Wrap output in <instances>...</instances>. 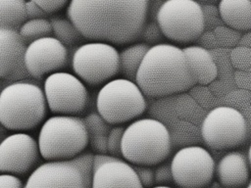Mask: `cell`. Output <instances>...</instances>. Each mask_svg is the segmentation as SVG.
<instances>
[{
    "label": "cell",
    "instance_id": "1",
    "mask_svg": "<svg viewBox=\"0 0 251 188\" xmlns=\"http://www.w3.org/2000/svg\"><path fill=\"white\" fill-rule=\"evenodd\" d=\"M148 0H70L67 16L82 37L124 45L142 35Z\"/></svg>",
    "mask_w": 251,
    "mask_h": 188
},
{
    "label": "cell",
    "instance_id": "2",
    "mask_svg": "<svg viewBox=\"0 0 251 188\" xmlns=\"http://www.w3.org/2000/svg\"><path fill=\"white\" fill-rule=\"evenodd\" d=\"M135 82L149 97H165L190 89L196 83L183 49L169 43L150 46Z\"/></svg>",
    "mask_w": 251,
    "mask_h": 188
},
{
    "label": "cell",
    "instance_id": "3",
    "mask_svg": "<svg viewBox=\"0 0 251 188\" xmlns=\"http://www.w3.org/2000/svg\"><path fill=\"white\" fill-rule=\"evenodd\" d=\"M171 151L170 132L165 124L157 119L137 118L125 128L122 158L131 164H160L169 158Z\"/></svg>",
    "mask_w": 251,
    "mask_h": 188
},
{
    "label": "cell",
    "instance_id": "4",
    "mask_svg": "<svg viewBox=\"0 0 251 188\" xmlns=\"http://www.w3.org/2000/svg\"><path fill=\"white\" fill-rule=\"evenodd\" d=\"M43 89L26 81L7 85L0 94V122L14 131H26L39 125L47 112Z\"/></svg>",
    "mask_w": 251,
    "mask_h": 188
},
{
    "label": "cell",
    "instance_id": "5",
    "mask_svg": "<svg viewBox=\"0 0 251 188\" xmlns=\"http://www.w3.org/2000/svg\"><path fill=\"white\" fill-rule=\"evenodd\" d=\"M37 142L42 159L65 161L85 152L89 144V134L83 118L55 115L42 123Z\"/></svg>",
    "mask_w": 251,
    "mask_h": 188
},
{
    "label": "cell",
    "instance_id": "6",
    "mask_svg": "<svg viewBox=\"0 0 251 188\" xmlns=\"http://www.w3.org/2000/svg\"><path fill=\"white\" fill-rule=\"evenodd\" d=\"M146 106L145 94L136 82L124 77L103 84L96 98L97 112L111 125L136 119L145 112Z\"/></svg>",
    "mask_w": 251,
    "mask_h": 188
},
{
    "label": "cell",
    "instance_id": "7",
    "mask_svg": "<svg viewBox=\"0 0 251 188\" xmlns=\"http://www.w3.org/2000/svg\"><path fill=\"white\" fill-rule=\"evenodd\" d=\"M94 154L83 152L65 161L40 164L25 180L24 188H91Z\"/></svg>",
    "mask_w": 251,
    "mask_h": 188
},
{
    "label": "cell",
    "instance_id": "8",
    "mask_svg": "<svg viewBox=\"0 0 251 188\" xmlns=\"http://www.w3.org/2000/svg\"><path fill=\"white\" fill-rule=\"evenodd\" d=\"M157 23L165 37L181 44L196 41L205 30L202 6L196 0H164Z\"/></svg>",
    "mask_w": 251,
    "mask_h": 188
},
{
    "label": "cell",
    "instance_id": "9",
    "mask_svg": "<svg viewBox=\"0 0 251 188\" xmlns=\"http://www.w3.org/2000/svg\"><path fill=\"white\" fill-rule=\"evenodd\" d=\"M120 52L108 42L89 41L78 46L72 57L75 74L92 86L105 84L119 73Z\"/></svg>",
    "mask_w": 251,
    "mask_h": 188
},
{
    "label": "cell",
    "instance_id": "10",
    "mask_svg": "<svg viewBox=\"0 0 251 188\" xmlns=\"http://www.w3.org/2000/svg\"><path fill=\"white\" fill-rule=\"evenodd\" d=\"M201 135L211 149H233L243 144L247 137L246 120L243 115L232 107H216L204 118Z\"/></svg>",
    "mask_w": 251,
    "mask_h": 188
},
{
    "label": "cell",
    "instance_id": "11",
    "mask_svg": "<svg viewBox=\"0 0 251 188\" xmlns=\"http://www.w3.org/2000/svg\"><path fill=\"white\" fill-rule=\"evenodd\" d=\"M43 91L48 109L55 115L75 116L83 112L88 103L85 83L71 72L56 71L47 75Z\"/></svg>",
    "mask_w": 251,
    "mask_h": 188
},
{
    "label": "cell",
    "instance_id": "12",
    "mask_svg": "<svg viewBox=\"0 0 251 188\" xmlns=\"http://www.w3.org/2000/svg\"><path fill=\"white\" fill-rule=\"evenodd\" d=\"M171 168L174 183L179 188H206L213 180L216 164L203 147L190 145L176 152Z\"/></svg>",
    "mask_w": 251,
    "mask_h": 188
},
{
    "label": "cell",
    "instance_id": "13",
    "mask_svg": "<svg viewBox=\"0 0 251 188\" xmlns=\"http://www.w3.org/2000/svg\"><path fill=\"white\" fill-rule=\"evenodd\" d=\"M40 157L38 142L31 135L13 133L0 144V171L17 176L29 175L39 165Z\"/></svg>",
    "mask_w": 251,
    "mask_h": 188
},
{
    "label": "cell",
    "instance_id": "14",
    "mask_svg": "<svg viewBox=\"0 0 251 188\" xmlns=\"http://www.w3.org/2000/svg\"><path fill=\"white\" fill-rule=\"evenodd\" d=\"M68 50L64 43L53 36L42 37L26 46L25 68L29 75L41 78L60 71L67 66Z\"/></svg>",
    "mask_w": 251,
    "mask_h": 188
},
{
    "label": "cell",
    "instance_id": "15",
    "mask_svg": "<svg viewBox=\"0 0 251 188\" xmlns=\"http://www.w3.org/2000/svg\"><path fill=\"white\" fill-rule=\"evenodd\" d=\"M91 188H144L131 164L110 154H94Z\"/></svg>",
    "mask_w": 251,
    "mask_h": 188
},
{
    "label": "cell",
    "instance_id": "16",
    "mask_svg": "<svg viewBox=\"0 0 251 188\" xmlns=\"http://www.w3.org/2000/svg\"><path fill=\"white\" fill-rule=\"evenodd\" d=\"M249 163L239 151H230L224 155L216 164V176L226 188H240L249 183Z\"/></svg>",
    "mask_w": 251,
    "mask_h": 188
},
{
    "label": "cell",
    "instance_id": "17",
    "mask_svg": "<svg viewBox=\"0 0 251 188\" xmlns=\"http://www.w3.org/2000/svg\"><path fill=\"white\" fill-rule=\"evenodd\" d=\"M26 46L18 29L0 27V76L5 78L25 65Z\"/></svg>",
    "mask_w": 251,
    "mask_h": 188
},
{
    "label": "cell",
    "instance_id": "18",
    "mask_svg": "<svg viewBox=\"0 0 251 188\" xmlns=\"http://www.w3.org/2000/svg\"><path fill=\"white\" fill-rule=\"evenodd\" d=\"M182 49L196 84L207 85L217 78L218 68L208 49L200 45H189Z\"/></svg>",
    "mask_w": 251,
    "mask_h": 188
},
{
    "label": "cell",
    "instance_id": "19",
    "mask_svg": "<svg viewBox=\"0 0 251 188\" xmlns=\"http://www.w3.org/2000/svg\"><path fill=\"white\" fill-rule=\"evenodd\" d=\"M218 8L224 24L239 31L251 29V0H220Z\"/></svg>",
    "mask_w": 251,
    "mask_h": 188
},
{
    "label": "cell",
    "instance_id": "20",
    "mask_svg": "<svg viewBox=\"0 0 251 188\" xmlns=\"http://www.w3.org/2000/svg\"><path fill=\"white\" fill-rule=\"evenodd\" d=\"M149 48L150 45L146 42L133 43L124 48L120 52L119 57V73H121L124 78L135 81L137 71Z\"/></svg>",
    "mask_w": 251,
    "mask_h": 188
},
{
    "label": "cell",
    "instance_id": "21",
    "mask_svg": "<svg viewBox=\"0 0 251 188\" xmlns=\"http://www.w3.org/2000/svg\"><path fill=\"white\" fill-rule=\"evenodd\" d=\"M27 21L25 0H0V25L20 29Z\"/></svg>",
    "mask_w": 251,
    "mask_h": 188
},
{
    "label": "cell",
    "instance_id": "22",
    "mask_svg": "<svg viewBox=\"0 0 251 188\" xmlns=\"http://www.w3.org/2000/svg\"><path fill=\"white\" fill-rule=\"evenodd\" d=\"M49 20L52 25V32L55 37L66 46L75 44L80 39V37H82L76 26L70 19L53 17Z\"/></svg>",
    "mask_w": 251,
    "mask_h": 188
},
{
    "label": "cell",
    "instance_id": "23",
    "mask_svg": "<svg viewBox=\"0 0 251 188\" xmlns=\"http://www.w3.org/2000/svg\"><path fill=\"white\" fill-rule=\"evenodd\" d=\"M20 34L24 39H31V41L50 36L52 33V25L50 20L46 18L31 19L25 22L19 29Z\"/></svg>",
    "mask_w": 251,
    "mask_h": 188
},
{
    "label": "cell",
    "instance_id": "24",
    "mask_svg": "<svg viewBox=\"0 0 251 188\" xmlns=\"http://www.w3.org/2000/svg\"><path fill=\"white\" fill-rule=\"evenodd\" d=\"M213 32L217 38L218 44L223 47H235L239 45L241 39V33L226 24H221L213 29Z\"/></svg>",
    "mask_w": 251,
    "mask_h": 188
},
{
    "label": "cell",
    "instance_id": "25",
    "mask_svg": "<svg viewBox=\"0 0 251 188\" xmlns=\"http://www.w3.org/2000/svg\"><path fill=\"white\" fill-rule=\"evenodd\" d=\"M84 123L89 136L104 134L108 135L111 130V124L98 113H90L84 118Z\"/></svg>",
    "mask_w": 251,
    "mask_h": 188
},
{
    "label": "cell",
    "instance_id": "26",
    "mask_svg": "<svg viewBox=\"0 0 251 188\" xmlns=\"http://www.w3.org/2000/svg\"><path fill=\"white\" fill-rule=\"evenodd\" d=\"M229 58L232 66L238 70H246L251 68V48L237 45L231 48Z\"/></svg>",
    "mask_w": 251,
    "mask_h": 188
},
{
    "label": "cell",
    "instance_id": "27",
    "mask_svg": "<svg viewBox=\"0 0 251 188\" xmlns=\"http://www.w3.org/2000/svg\"><path fill=\"white\" fill-rule=\"evenodd\" d=\"M124 126H113L108 133V153L114 157L122 158V140L125 132Z\"/></svg>",
    "mask_w": 251,
    "mask_h": 188
},
{
    "label": "cell",
    "instance_id": "28",
    "mask_svg": "<svg viewBox=\"0 0 251 188\" xmlns=\"http://www.w3.org/2000/svg\"><path fill=\"white\" fill-rule=\"evenodd\" d=\"M156 185H170L174 182L171 164L162 163L154 170Z\"/></svg>",
    "mask_w": 251,
    "mask_h": 188
},
{
    "label": "cell",
    "instance_id": "29",
    "mask_svg": "<svg viewBox=\"0 0 251 188\" xmlns=\"http://www.w3.org/2000/svg\"><path fill=\"white\" fill-rule=\"evenodd\" d=\"M201 6L204 14V19H205V28L207 27V25L209 26L212 25L215 28L224 24L220 17L218 6L211 5V4L201 5Z\"/></svg>",
    "mask_w": 251,
    "mask_h": 188
},
{
    "label": "cell",
    "instance_id": "30",
    "mask_svg": "<svg viewBox=\"0 0 251 188\" xmlns=\"http://www.w3.org/2000/svg\"><path fill=\"white\" fill-rule=\"evenodd\" d=\"M142 36L147 44H159L160 40L164 36L158 23H149L148 24L145 25L143 31H142Z\"/></svg>",
    "mask_w": 251,
    "mask_h": 188
},
{
    "label": "cell",
    "instance_id": "31",
    "mask_svg": "<svg viewBox=\"0 0 251 188\" xmlns=\"http://www.w3.org/2000/svg\"><path fill=\"white\" fill-rule=\"evenodd\" d=\"M139 180L141 181L144 188H151L155 184V175L154 170L149 165L142 164H132Z\"/></svg>",
    "mask_w": 251,
    "mask_h": 188
},
{
    "label": "cell",
    "instance_id": "32",
    "mask_svg": "<svg viewBox=\"0 0 251 188\" xmlns=\"http://www.w3.org/2000/svg\"><path fill=\"white\" fill-rule=\"evenodd\" d=\"M89 145L95 154H109L108 153V135L99 134L89 136Z\"/></svg>",
    "mask_w": 251,
    "mask_h": 188
},
{
    "label": "cell",
    "instance_id": "33",
    "mask_svg": "<svg viewBox=\"0 0 251 188\" xmlns=\"http://www.w3.org/2000/svg\"><path fill=\"white\" fill-rule=\"evenodd\" d=\"M38 4L47 14H52L60 11L66 6L69 0H32Z\"/></svg>",
    "mask_w": 251,
    "mask_h": 188
},
{
    "label": "cell",
    "instance_id": "34",
    "mask_svg": "<svg viewBox=\"0 0 251 188\" xmlns=\"http://www.w3.org/2000/svg\"><path fill=\"white\" fill-rule=\"evenodd\" d=\"M25 184L17 175L1 173L0 175V188H24Z\"/></svg>",
    "mask_w": 251,
    "mask_h": 188
},
{
    "label": "cell",
    "instance_id": "35",
    "mask_svg": "<svg viewBox=\"0 0 251 188\" xmlns=\"http://www.w3.org/2000/svg\"><path fill=\"white\" fill-rule=\"evenodd\" d=\"M48 14L34 1L28 0L26 1V16L27 20L31 19H42L46 18Z\"/></svg>",
    "mask_w": 251,
    "mask_h": 188
},
{
    "label": "cell",
    "instance_id": "36",
    "mask_svg": "<svg viewBox=\"0 0 251 188\" xmlns=\"http://www.w3.org/2000/svg\"><path fill=\"white\" fill-rule=\"evenodd\" d=\"M198 39H201L200 40V42H201L200 46H202L206 49L207 48H215L216 46L219 45L213 30H208L206 32H203Z\"/></svg>",
    "mask_w": 251,
    "mask_h": 188
},
{
    "label": "cell",
    "instance_id": "37",
    "mask_svg": "<svg viewBox=\"0 0 251 188\" xmlns=\"http://www.w3.org/2000/svg\"><path fill=\"white\" fill-rule=\"evenodd\" d=\"M239 45H244L251 48V29L246 31V33L241 36Z\"/></svg>",
    "mask_w": 251,
    "mask_h": 188
},
{
    "label": "cell",
    "instance_id": "38",
    "mask_svg": "<svg viewBox=\"0 0 251 188\" xmlns=\"http://www.w3.org/2000/svg\"><path fill=\"white\" fill-rule=\"evenodd\" d=\"M198 3H200L201 5H208V4H211V5H215V4H219L220 0H196Z\"/></svg>",
    "mask_w": 251,
    "mask_h": 188
},
{
    "label": "cell",
    "instance_id": "39",
    "mask_svg": "<svg viewBox=\"0 0 251 188\" xmlns=\"http://www.w3.org/2000/svg\"><path fill=\"white\" fill-rule=\"evenodd\" d=\"M247 159H248L249 166H250V168H251V145H250V147H249V150H248V157H247Z\"/></svg>",
    "mask_w": 251,
    "mask_h": 188
},
{
    "label": "cell",
    "instance_id": "40",
    "mask_svg": "<svg viewBox=\"0 0 251 188\" xmlns=\"http://www.w3.org/2000/svg\"><path fill=\"white\" fill-rule=\"evenodd\" d=\"M151 188H173V187H171L169 185H155V186H153Z\"/></svg>",
    "mask_w": 251,
    "mask_h": 188
},
{
    "label": "cell",
    "instance_id": "41",
    "mask_svg": "<svg viewBox=\"0 0 251 188\" xmlns=\"http://www.w3.org/2000/svg\"><path fill=\"white\" fill-rule=\"evenodd\" d=\"M246 188H251V180L249 181V183L247 184V187Z\"/></svg>",
    "mask_w": 251,
    "mask_h": 188
}]
</instances>
